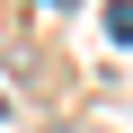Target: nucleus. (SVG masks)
I'll use <instances>...</instances> for the list:
<instances>
[{"instance_id": "nucleus-2", "label": "nucleus", "mask_w": 133, "mask_h": 133, "mask_svg": "<svg viewBox=\"0 0 133 133\" xmlns=\"http://www.w3.org/2000/svg\"><path fill=\"white\" fill-rule=\"evenodd\" d=\"M53 9H80V0H53Z\"/></svg>"}, {"instance_id": "nucleus-3", "label": "nucleus", "mask_w": 133, "mask_h": 133, "mask_svg": "<svg viewBox=\"0 0 133 133\" xmlns=\"http://www.w3.org/2000/svg\"><path fill=\"white\" fill-rule=\"evenodd\" d=\"M0 115H9V98H0Z\"/></svg>"}, {"instance_id": "nucleus-1", "label": "nucleus", "mask_w": 133, "mask_h": 133, "mask_svg": "<svg viewBox=\"0 0 133 133\" xmlns=\"http://www.w3.org/2000/svg\"><path fill=\"white\" fill-rule=\"evenodd\" d=\"M107 36H115V44H133V0H107Z\"/></svg>"}]
</instances>
